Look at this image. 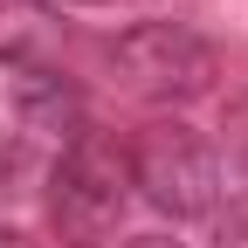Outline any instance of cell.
I'll list each match as a JSON object with an SVG mask.
<instances>
[{
    "mask_svg": "<svg viewBox=\"0 0 248 248\" xmlns=\"http://www.w3.org/2000/svg\"><path fill=\"white\" fill-rule=\"evenodd\" d=\"M110 69H117V83L131 90V97H145V104H193V97L214 90L221 62H214V48H207L186 21H138L131 35H117Z\"/></svg>",
    "mask_w": 248,
    "mask_h": 248,
    "instance_id": "obj_3",
    "label": "cell"
},
{
    "mask_svg": "<svg viewBox=\"0 0 248 248\" xmlns=\"http://www.w3.org/2000/svg\"><path fill=\"white\" fill-rule=\"evenodd\" d=\"M131 248H186V241H172V234H138Z\"/></svg>",
    "mask_w": 248,
    "mask_h": 248,
    "instance_id": "obj_8",
    "label": "cell"
},
{
    "mask_svg": "<svg viewBox=\"0 0 248 248\" xmlns=\"http://www.w3.org/2000/svg\"><path fill=\"white\" fill-rule=\"evenodd\" d=\"M131 207V152L104 131H76L48 172V221L69 248H97Z\"/></svg>",
    "mask_w": 248,
    "mask_h": 248,
    "instance_id": "obj_1",
    "label": "cell"
},
{
    "mask_svg": "<svg viewBox=\"0 0 248 248\" xmlns=\"http://www.w3.org/2000/svg\"><path fill=\"white\" fill-rule=\"evenodd\" d=\"M0 248H35V241H28L21 228H0Z\"/></svg>",
    "mask_w": 248,
    "mask_h": 248,
    "instance_id": "obj_9",
    "label": "cell"
},
{
    "mask_svg": "<svg viewBox=\"0 0 248 248\" xmlns=\"http://www.w3.org/2000/svg\"><path fill=\"white\" fill-rule=\"evenodd\" d=\"M214 248H248V193L221 207V221H214Z\"/></svg>",
    "mask_w": 248,
    "mask_h": 248,
    "instance_id": "obj_6",
    "label": "cell"
},
{
    "mask_svg": "<svg viewBox=\"0 0 248 248\" xmlns=\"http://www.w3.org/2000/svg\"><path fill=\"white\" fill-rule=\"evenodd\" d=\"M83 7H90V0H83Z\"/></svg>",
    "mask_w": 248,
    "mask_h": 248,
    "instance_id": "obj_10",
    "label": "cell"
},
{
    "mask_svg": "<svg viewBox=\"0 0 248 248\" xmlns=\"http://www.w3.org/2000/svg\"><path fill=\"white\" fill-rule=\"evenodd\" d=\"M62 62V21L48 0H0V69L35 76Z\"/></svg>",
    "mask_w": 248,
    "mask_h": 248,
    "instance_id": "obj_4",
    "label": "cell"
},
{
    "mask_svg": "<svg viewBox=\"0 0 248 248\" xmlns=\"http://www.w3.org/2000/svg\"><path fill=\"white\" fill-rule=\"evenodd\" d=\"M131 152V186L159 207L172 214V221H200V214H221V152H214L193 124H179V117H152L138 145H124Z\"/></svg>",
    "mask_w": 248,
    "mask_h": 248,
    "instance_id": "obj_2",
    "label": "cell"
},
{
    "mask_svg": "<svg viewBox=\"0 0 248 248\" xmlns=\"http://www.w3.org/2000/svg\"><path fill=\"white\" fill-rule=\"evenodd\" d=\"M228 152H234V166L248 172V97L228 110Z\"/></svg>",
    "mask_w": 248,
    "mask_h": 248,
    "instance_id": "obj_7",
    "label": "cell"
},
{
    "mask_svg": "<svg viewBox=\"0 0 248 248\" xmlns=\"http://www.w3.org/2000/svg\"><path fill=\"white\" fill-rule=\"evenodd\" d=\"M14 97H21V117H28V131H55L62 145H69V138L83 131V104H76V90L62 83L55 69L14 76Z\"/></svg>",
    "mask_w": 248,
    "mask_h": 248,
    "instance_id": "obj_5",
    "label": "cell"
}]
</instances>
